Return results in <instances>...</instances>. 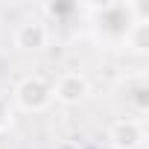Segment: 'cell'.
Here are the masks:
<instances>
[{
	"mask_svg": "<svg viewBox=\"0 0 149 149\" xmlns=\"http://www.w3.org/2000/svg\"><path fill=\"white\" fill-rule=\"evenodd\" d=\"M15 47L21 53H41L50 41V29L41 18H24L18 26H15V35H12Z\"/></svg>",
	"mask_w": 149,
	"mask_h": 149,
	"instance_id": "5b68a950",
	"label": "cell"
},
{
	"mask_svg": "<svg viewBox=\"0 0 149 149\" xmlns=\"http://www.w3.org/2000/svg\"><path fill=\"white\" fill-rule=\"evenodd\" d=\"M146 35H149L146 24H134V29H132L129 38H126V47H132L134 53H143V50H146Z\"/></svg>",
	"mask_w": 149,
	"mask_h": 149,
	"instance_id": "8992f818",
	"label": "cell"
},
{
	"mask_svg": "<svg viewBox=\"0 0 149 149\" xmlns=\"http://www.w3.org/2000/svg\"><path fill=\"white\" fill-rule=\"evenodd\" d=\"M88 94H91V82L79 70H67L53 82V100L61 105H79L82 100H88Z\"/></svg>",
	"mask_w": 149,
	"mask_h": 149,
	"instance_id": "277c9868",
	"label": "cell"
},
{
	"mask_svg": "<svg viewBox=\"0 0 149 149\" xmlns=\"http://www.w3.org/2000/svg\"><path fill=\"white\" fill-rule=\"evenodd\" d=\"M129 102L134 105V111H137V114H143V111H146V85H143V79H134V91L129 94Z\"/></svg>",
	"mask_w": 149,
	"mask_h": 149,
	"instance_id": "52a82bcc",
	"label": "cell"
},
{
	"mask_svg": "<svg viewBox=\"0 0 149 149\" xmlns=\"http://www.w3.org/2000/svg\"><path fill=\"white\" fill-rule=\"evenodd\" d=\"M79 6H73V3H67V6H61V3H47L44 6V12L47 15H56V18H61V15H67V12H76Z\"/></svg>",
	"mask_w": 149,
	"mask_h": 149,
	"instance_id": "9c48e42d",
	"label": "cell"
},
{
	"mask_svg": "<svg viewBox=\"0 0 149 149\" xmlns=\"http://www.w3.org/2000/svg\"><path fill=\"white\" fill-rule=\"evenodd\" d=\"M146 129L137 117H117L108 126V146L111 149H143Z\"/></svg>",
	"mask_w": 149,
	"mask_h": 149,
	"instance_id": "3957f363",
	"label": "cell"
},
{
	"mask_svg": "<svg viewBox=\"0 0 149 149\" xmlns=\"http://www.w3.org/2000/svg\"><path fill=\"white\" fill-rule=\"evenodd\" d=\"M85 9L94 12L97 35L102 41H114V44H126L134 24H146V9L137 3H97V6H85Z\"/></svg>",
	"mask_w": 149,
	"mask_h": 149,
	"instance_id": "6da1fadb",
	"label": "cell"
},
{
	"mask_svg": "<svg viewBox=\"0 0 149 149\" xmlns=\"http://www.w3.org/2000/svg\"><path fill=\"white\" fill-rule=\"evenodd\" d=\"M9 126H12V108H9V102L3 97H0V134H3Z\"/></svg>",
	"mask_w": 149,
	"mask_h": 149,
	"instance_id": "ba28073f",
	"label": "cell"
},
{
	"mask_svg": "<svg viewBox=\"0 0 149 149\" xmlns=\"http://www.w3.org/2000/svg\"><path fill=\"white\" fill-rule=\"evenodd\" d=\"M53 149H82V143H76V140H70V137H64V140H58Z\"/></svg>",
	"mask_w": 149,
	"mask_h": 149,
	"instance_id": "30bf717a",
	"label": "cell"
},
{
	"mask_svg": "<svg viewBox=\"0 0 149 149\" xmlns=\"http://www.w3.org/2000/svg\"><path fill=\"white\" fill-rule=\"evenodd\" d=\"M15 105L26 114H41L53 105V82H47L38 73H29L15 85Z\"/></svg>",
	"mask_w": 149,
	"mask_h": 149,
	"instance_id": "7a4b0ae2",
	"label": "cell"
}]
</instances>
